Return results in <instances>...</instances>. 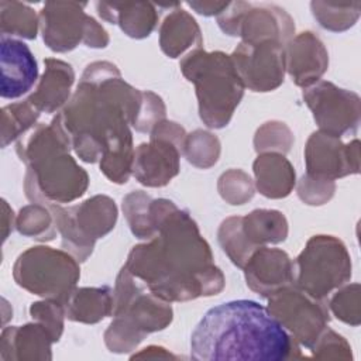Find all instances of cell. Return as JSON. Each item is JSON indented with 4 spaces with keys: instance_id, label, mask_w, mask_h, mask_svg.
Masks as SVG:
<instances>
[{
    "instance_id": "cell-1",
    "label": "cell",
    "mask_w": 361,
    "mask_h": 361,
    "mask_svg": "<svg viewBox=\"0 0 361 361\" xmlns=\"http://www.w3.org/2000/svg\"><path fill=\"white\" fill-rule=\"evenodd\" d=\"M299 351L281 322L255 300L238 299L209 309L190 336L199 361H282Z\"/></svg>"
},
{
    "instance_id": "cell-2",
    "label": "cell",
    "mask_w": 361,
    "mask_h": 361,
    "mask_svg": "<svg viewBox=\"0 0 361 361\" xmlns=\"http://www.w3.org/2000/svg\"><path fill=\"white\" fill-rule=\"evenodd\" d=\"M197 55L203 66L199 65L195 55H189L182 69L197 86L202 120L209 127H223L243 96L240 76L233 71L226 55L217 52L216 68L212 66V54L197 52Z\"/></svg>"
},
{
    "instance_id": "cell-3",
    "label": "cell",
    "mask_w": 361,
    "mask_h": 361,
    "mask_svg": "<svg viewBox=\"0 0 361 361\" xmlns=\"http://www.w3.org/2000/svg\"><path fill=\"white\" fill-rule=\"evenodd\" d=\"M1 97L17 99L31 90L38 79V65L31 49L20 39L1 35Z\"/></svg>"
},
{
    "instance_id": "cell-4",
    "label": "cell",
    "mask_w": 361,
    "mask_h": 361,
    "mask_svg": "<svg viewBox=\"0 0 361 361\" xmlns=\"http://www.w3.org/2000/svg\"><path fill=\"white\" fill-rule=\"evenodd\" d=\"M55 341L48 329L37 324L7 327L0 343L1 360H51L49 344Z\"/></svg>"
},
{
    "instance_id": "cell-5",
    "label": "cell",
    "mask_w": 361,
    "mask_h": 361,
    "mask_svg": "<svg viewBox=\"0 0 361 361\" xmlns=\"http://www.w3.org/2000/svg\"><path fill=\"white\" fill-rule=\"evenodd\" d=\"M28 103L7 106L3 109V147H6L13 138H16L21 131H24L35 117L28 116Z\"/></svg>"
}]
</instances>
